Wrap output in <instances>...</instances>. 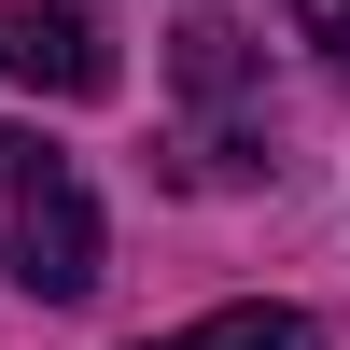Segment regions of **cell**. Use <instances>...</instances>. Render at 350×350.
<instances>
[{
	"label": "cell",
	"instance_id": "cell-1",
	"mask_svg": "<svg viewBox=\"0 0 350 350\" xmlns=\"http://www.w3.org/2000/svg\"><path fill=\"white\" fill-rule=\"evenodd\" d=\"M14 280H28L42 308L98 295V196H84L70 168H42V183L14 196Z\"/></svg>",
	"mask_w": 350,
	"mask_h": 350
},
{
	"label": "cell",
	"instance_id": "cell-2",
	"mask_svg": "<svg viewBox=\"0 0 350 350\" xmlns=\"http://www.w3.org/2000/svg\"><path fill=\"white\" fill-rule=\"evenodd\" d=\"M0 84H28V98H112L98 14H70V0H14V14H0Z\"/></svg>",
	"mask_w": 350,
	"mask_h": 350
},
{
	"label": "cell",
	"instance_id": "cell-3",
	"mask_svg": "<svg viewBox=\"0 0 350 350\" xmlns=\"http://www.w3.org/2000/svg\"><path fill=\"white\" fill-rule=\"evenodd\" d=\"M140 350H323V323H308V308H211V323L140 336Z\"/></svg>",
	"mask_w": 350,
	"mask_h": 350
},
{
	"label": "cell",
	"instance_id": "cell-4",
	"mask_svg": "<svg viewBox=\"0 0 350 350\" xmlns=\"http://www.w3.org/2000/svg\"><path fill=\"white\" fill-rule=\"evenodd\" d=\"M295 28H308L323 56H350V0H295Z\"/></svg>",
	"mask_w": 350,
	"mask_h": 350
}]
</instances>
